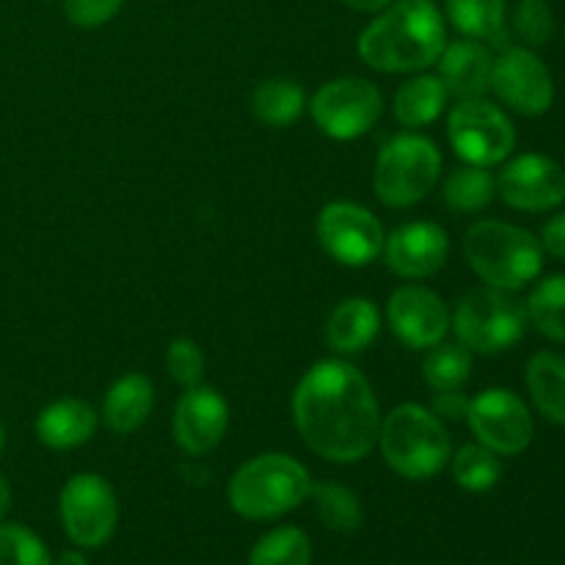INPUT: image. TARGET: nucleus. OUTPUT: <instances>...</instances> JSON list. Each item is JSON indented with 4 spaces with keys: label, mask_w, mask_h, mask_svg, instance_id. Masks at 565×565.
Returning <instances> with one entry per match:
<instances>
[{
    "label": "nucleus",
    "mask_w": 565,
    "mask_h": 565,
    "mask_svg": "<svg viewBox=\"0 0 565 565\" xmlns=\"http://www.w3.org/2000/svg\"><path fill=\"white\" fill-rule=\"evenodd\" d=\"M447 136L458 158L483 169L502 163L516 147L513 121L483 97L458 99L447 119Z\"/></svg>",
    "instance_id": "nucleus-9"
},
{
    "label": "nucleus",
    "mask_w": 565,
    "mask_h": 565,
    "mask_svg": "<svg viewBox=\"0 0 565 565\" xmlns=\"http://www.w3.org/2000/svg\"><path fill=\"white\" fill-rule=\"evenodd\" d=\"M342 3L351 6V9H356V11H381V9H386L392 0H342Z\"/></svg>",
    "instance_id": "nucleus-38"
},
{
    "label": "nucleus",
    "mask_w": 565,
    "mask_h": 565,
    "mask_svg": "<svg viewBox=\"0 0 565 565\" xmlns=\"http://www.w3.org/2000/svg\"><path fill=\"white\" fill-rule=\"evenodd\" d=\"M3 445H6V436H3V425H0V450H3Z\"/></svg>",
    "instance_id": "nucleus-41"
},
{
    "label": "nucleus",
    "mask_w": 565,
    "mask_h": 565,
    "mask_svg": "<svg viewBox=\"0 0 565 565\" xmlns=\"http://www.w3.org/2000/svg\"><path fill=\"white\" fill-rule=\"evenodd\" d=\"M513 31L527 47H541L552 39L555 31V17L546 0H522L513 14Z\"/></svg>",
    "instance_id": "nucleus-33"
},
{
    "label": "nucleus",
    "mask_w": 565,
    "mask_h": 565,
    "mask_svg": "<svg viewBox=\"0 0 565 565\" xmlns=\"http://www.w3.org/2000/svg\"><path fill=\"white\" fill-rule=\"evenodd\" d=\"M491 92L522 116H541L555 103V83L530 47H505L491 64Z\"/></svg>",
    "instance_id": "nucleus-13"
},
{
    "label": "nucleus",
    "mask_w": 565,
    "mask_h": 565,
    "mask_svg": "<svg viewBox=\"0 0 565 565\" xmlns=\"http://www.w3.org/2000/svg\"><path fill=\"white\" fill-rule=\"evenodd\" d=\"M469 268L489 287L516 292L544 268V248L527 230L502 221H478L463 237Z\"/></svg>",
    "instance_id": "nucleus-5"
},
{
    "label": "nucleus",
    "mask_w": 565,
    "mask_h": 565,
    "mask_svg": "<svg viewBox=\"0 0 565 565\" xmlns=\"http://www.w3.org/2000/svg\"><path fill=\"white\" fill-rule=\"evenodd\" d=\"M541 248L552 257L565 259V213L552 215L541 230Z\"/></svg>",
    "instance_id": "nucleus-37"
},
{
    "label": "nucleus",
    "mask_w": 565,
    "mask_h": 565,
    "mask_svg": "<svg viewBox=\"0 0 565 565\" xmlns=\"http://www.w3.org/2000/svg\"><path fill=\"white\" fill-rule=\"evenodd\" d=\"M66 535L81 550H99L108 544L119 524V502L105 478L92 472L66 480L58 500Z\"/></svg>",
    "instance_id": "nucleus-10"
},
{
    "label": "nucleus",
    "mask_w": 565,
    "mask_h": 565,
    "mask_svg": "<svg viewBox=\"0 0 565 565\" xmlns=\"http://www.w3.org/2000/svg\"><path fill=\"white\" fill-rule=\"evenodd\" d=\"M527 390L535 408L550 423L565 425V359L557 353H535L527 364Z\"/></svg>",
    "instance_id": "nucleus-24"
},
{
    "label": "nucleus",
    "mask_w": 565,
    "mask_h": 565,
    "mask_svg": "<svg viewBox=\"0 0 565 565\" xmlns=\"http://www.w3.org/2000/svg\"><path fill=\"white\" fill-rule=\"evenodd\" d=\"M318 243L334 263L364 268L384 252V226L367 207L353 202H331L318 215Z\"/></svg>",
    "instance_id": "nucleus-11"
},
{
    "label": "nucleus",
    "mask_w": 565,
    "mask_h": 565,
    "mask_svg": "<svg viewBox=\"0 0 565 565\" xmlns=\"http://www.w3.org/2000/svg\"><path fill=\"white\" fill-rule=\"evenodd\" d=\"M53 565H88V563L81 552H64V555H61Z\"/></svg>",
    "instance_id": "nucleus-40"
},
{
    "label": "nucleus",
    "mask_w": 565,
    "mask_h": 565,
    "mask_svg": "<svg viewBox=\"0 0 565 565\" xmlns=\"http://www.w3.org/2000/svg\"><path fill=\"white\" fill-rule=\"evenodd\" d=\"M467 423L478 445L497 456H519L533 441V414L511 390H486L472 397Z\"/></svg>",
    "instance_id": "nucleus-12"
},
{
    "label": "nucleus",
    "mask_w": 565,
    "mask_h": 565,
    "mask_svg": "<svg viewBox=\"0 0 565 565\" xmlns=\"http://www.w3.org/2000/svg\"><path fill=\"white\" fill-rule=\"evenodd\" d=\"M309 114L323 136L334 141H356L381 119L384 97L379 86L364 77H337L315 92Z\"/></svg>",
    "instance_id": "nucleus-8"
},
{
    "label": "nucleus",
    "mask_w": 565,
    "mask_h": 565,
    "mask_svg": "<svg viewBox=\"0 0 565 565\" xmlns=\"http://www.w3.org/2000/svg\"><path fill=\"white\" fill-rule=\"evenodd\" d=\"M0 565H53L47 546L22 524H0Z\"/></svg>",
    "instance_id": "nucleus-32"
},
{
    "label": "nucleus",
    "mask_w": 565,
    "mask_h": 565,
    "mask_svg": "<svg viewBox=\"0 0 565 565\" xmlns=\"http://www.w3.org/2000/svg\"><path fill=\"white\" fill-rule=\"evenodd\" d=\"M125 0H64V11L72 25L99 28L114 20Z\"/></svg>",
    "instance_id": "nucleus-35"
},
{
    "label": "nucleus",
    "mask_w": 565,
    "mask_h": 565,
    "mask_svg": "<svg viewBox=\"0 0 565 565\" xmlns=\"http://www.w3.org/2000/svg\"><path fill=\"white\" fill-rule=\"evenodd\" d=\"M309 491L312 478L301 461L281 452H265L232 475L226 497L237 516L268 522L296 511L303 500H309Z\"/></svg>",
    "instance_id": "nucleus-4"
},
{
    "label": "nucleus",
    "mask_w": 565,
    "mask_h": 565,
    "mask_svg": "<svg viewBox=\"0 0 565 565\" xmlns=\"http://www.w3.org/2000/svg\"><path fill=\"white\" fill-rule=\"evenodd\" d=\"M458 342L472 353H502L527 329V307L513 292L486 287L463 298L450 318Z\"/></svg>",
    "instance_id": "nucleus-7"
},
{
    "label": "nucleus",
    "mask_w": 565,
    "mask_h": 565,
    "mask_svg": "<svg viewBox=\"0 0 565 565\" xmlns=\"http://www.w3.org/2000/svg\"><path fill=\"white\" fill-rule=\"evenodd\" d=\"M469 401H472V397L463 395L461 390L436 392L434 403H430V412L439 419H467Z\"/></svg>",
    "instance_id": "nucleus-36"
},
{
    "label": "nucleus",
    "mask_w": 565,
    "mask_h": 565,
    "mask_svg": "<svg viewBox=\"0 0 565 565\" xmlns=\"http://www.w3.org/2000/svg\"><path fill=\"white\" fill-rule=\"evenodd\" d=\"M99 414L77 397L50 403L36 417V436L50 450H75L97 434Z\"/></svg>",
    "instance_id": "nucleus-19"
},
{
    "label": "nucleus",
    "mask_w": 565,
    "mask_h": 565,
    "mask_svg": "<svg viewBox=\"0 0 565 565\" xmlns=\"http://www.w3.org/2000/svg\"><path fill=\"white\" fill-rule=\"evenodd\" d=\"M379 331L381 315L375 309V303L367 301V298H345L329 315L326 342H329L334 353L353 356V353H362L364 348L373 345Z\"/></svg>",
    "instance_id": "nucleus-20"
},
{
    "label": "nucleus",
    "mask_w": 565,
    "mask_h": 565,
    "mask_svg": "<svg viewBox=\"0 0 565 565\" xmlns=\"http://www.w3.org/2000/svg\"><path fill=\"white\" fill-rule=\"evenodd\" d=\"M152 381L141 373L121 375L103 401V419L114 434H136L152 414Z\"/></svg>",
    "instance_id": "nucleus-21"
},
{
    "label": "nucleus",
    "mask_w": 565,
    "mask_h": 565,
    "mask_svg": "<svg viewBox=\"0 0 565 565\" xmlns=\"http://www.w3.org/2000/svg\"><path fill=\"white\" fill-rule=\"evenodd\" d=\"M497 196V180L483 166H461L445 182V202L456 213H480Z\"/></svg>",
    "instance_id": "nucleus-27"
},
{
    "label": "nucleus",
    "mask_w": 565,
    "mask_h": 565,
    "mask_svg": "<svg viewBox=\"0 0 565 565\" xmlns=\"http://www.w3.org/2000/svg\"><path fill=\"white\" fill-rule=\"evenodd\" d=\"M386 467L406 480H428L452 458V441L430 408L403 403L381 417L379 441Z\"/></svg>",
    "instance_id": "nucleus-3"
},
{
    "label": "nucleus",
    "mask_w": 565,
    "mask_h": 565,
    "mask_svg": "<svg viewBox=\"0 0 565 565\" xmlns=\"http://www.w3.org/2000/svg\"><path fill=\"white\" fill-rule=\"evenodd\" d=\"M447 86L439 75H419L403 83L395 94V119L408 130L428 127L445 114L447 108Z\"/></svg>",
    "instance_id": "nucleus-22"
},
{
    "label": "nucleus",
    "mask_w": 565,
    "mask_h": 565,
    "mask_svg": "<svg viewBox=\"0 0 565 565\" xmlns=\"http://www.w3.org/2000/svg\"><path fill=\"white\" fill-rule=\"evenodd\" d=\"M307 108V92L290 77H270L252 94V110L263 125L274 130L296 125Z\"/></svg>",
    "instance_id": "nucleus-23"
},
{
    "label": "nucleus",
    "mask_w": 565,
    "mask_h": 565,
    "mask_svg": "<svg viewBox=\"0 0 565 565\" xmlns=\"http://www.w3.org/2000/svg\"><path fill=\"white\" fill-rule=\"evenodd\" d=\"M452 461V478L461 489L472 491V494H483L491 491L502 478V463L497 452H491L483 445H463Z\"/></svg>",
    "instance_id": "nucleus-31"
},
{
    "label": "nucleus",
    "mask_w": 565,
    "mask_h": 565,
    "mask_svg": "<svg viewBox=\"0 0 565 565\" xmlns=\"http://www.w3.org/2000/svg\"><path fill=\"white\" fill-rule=\"evenodd\" d=\"M166 370L180 386L191 390L204 379V353L199 351L196 342L174 340L166 348Z\"/></svg>",
    "instance_id": "nucleus-34"
},
{
    "label": "nucleus",
    "mask_w": 565,
    "mask_h": 565,
    "mask_svg": "<svg viewBox=\"0 0 565 565\" xmlns=\"http://www.w3.org/2000/svg\"><path fill=\"white\" fill-rule=\"evenodd\" d=\"M292 419L303 445L334 463H356L379 441L381 408L370 381L353 364H312L292 395Z\"/></svg>",
    "instance_id": "nucleus-1"
},
{
    "label": "nucleus",
    "mask_w": 565,
    "mask_h": 565,
    "mask_svg": "<svg viewBox=\"0 0 565 565\" xmlns=\"http://www.w3.org/2000/svg\"><path fill=\"white\" fill-rule=\"evenodd\" d=\"M9 511H11V486H9V480L0 475V522H3L6 513Z\"/></svg>",
    "instance_id": "nucleus-39"
},
{
    "label": "nucleus",
    "mask_w": 565,
    "mask_h": 565,
    "mask_svg": "<svg viewBox=\"0 0 565 565\" xmlns=\"http://www.w3.org/2000/svg\"><path fill=\"white\" fill-rule=\"evenodd\" d=\"M447 17L467 39L508 44L505 0H447Z\"/></svg>",
    "instance_id": "nucleus-25"
},
{
    "label": "nucleus",
    "mask_w": 565,
    "mask_h": 565,
    "mask_svg": "<svg viewBox=\"0 0 565 565\" xmlns=\"http://www.w3.org/2000/svg\"><path fill=\"white\" fill-rule=\"evenodd\" d=\"M441 177V152L425 136L403 132L379 152L373 171L375 196L386 207H412L423 202Z\"/></svg>",
    "instance_id": "nucleus-6"
},
{
    "label": "nucleus",
    "mask_w": 565,
    "mask_h": 565,
    "mask_svg": "<svg viewBox=\"0 0 565 565\" xmlns=\"http://www.w3.org/2000/svg\"><path fill=\"white\" fill-rule=\"evenodd\" d=\"M445 44V17L434 0H397L364 28L356 50L379 72H419L439 61Z\"/></svg>",
    "instance_id": "nucleus-2"
},
{
    "label": "nucleus",
    "mask_w": 565,
    "mask_h": 565,
    "mask_svg": "<svg viewBox=\"0 0 565 565\" xmlns=\"http://www.w3.org/2000/svg\"><path fill=\"white\" fill-rule=\"evenodd\" d=\"M425 384L434 392L463 390V384L472 375V351L461 342H445L428 348L423 362Z\"/></svg>",
    "instance_id": "nucleus-28"
},
{
    "label": "nucleus",
    "mask_w": 565,
    "mask_h": 565,
    "mask_svg": "<svg viewBox=\"0 0 565 565\" xmlns=\"http://www.w3.org/2000/svg\"><path fill=\"white\" fill-rule=\"evenodd\" d=\"M527 320L546 340L565 342V274L546 276L527 298Z\"/></svg>",
    "instance_id": "nucleus-29"
},
{
    "label": "nucleus",
    "mask_w": 565,
    "mask_h": 565,
    "mask_svg": "<svg viewBox=\"0 0 565 565\" xmlns=\"http://www.w3.org/2000/svg\"><path fill=\"white\" fill-rule=\"evenodd\" d=\"M447 254H450V237L439 224L412 221L386 235L381 257L386 259V268L401 279H428L445 268Z\"/></svg>",
    "instance_id": "nucleus-16"
},
{
    "label": "nucleus",
    "mask_w": 565,
    "mask_h": 565,
    "mask_svg": "<svg viewBox=\"0 0 565 565\" xmlns=\"http://www.w3.org/2000/svg\"><path fill=\"white\" fill-rule=\"evenodd\" d=\"M248 565H312V541L298 527H276L254 544Z\"/></svg>",
    "instance_id": "nucleus-30"
},
{
    "label": "nucleus",
    "mask_w": 565,
    "mask_h": 565,
    "mask_svg": "<svg viewBox=\"0 0 565 565\" xmlns=\"http://www.w3.org/2000/svg\"><path fill=\"white\" fill-rule=\"evenodd\" d=\"M386 318L397 340L412 351H428L439 345L450 331V309L434 290L406 285L395 290L386 303Z\"/></svg>",
    "instance_id": "nucleus-15"
},
{
    "label": "nucleus",
    "mask_w": 565,
    "mask_h": 565,
    "mask_svg": "<svg viewBox=\"0 0 565 565\" xmlns=\"http://www.w3.org/2000/svg\"><path fill=\"white\" fill-rule=\"evenodd\" d=\"M502 202L524 213H546L565 202V169L546 154H519L497 177Z\"/></svg>",
    "instance_id": "nucleus-14"
},
{
    "label": "nucleus",
    "mask_w": 565,
    "mask_h": 565,
    "mask_svg": "<svg viewBox=\"0 0 565 565\" xmlns=\"http://www.w3.org/2000/svg\"><path fill=\"white\" fill-rule=\"evenodd\" d=\"M309 500L315 502V511H318V519L329 530L342 535H351L362 527L364 511L359 497L353 494L351 489L340 483H312V491H309Z\"/></svg>",
    "instance_id": "nucleus-26"
},
{
    "label": "nucleus",
    "mask_w": 565,
    "mask_h": 565,
    "mask_svg": "<svg viewBox=\"0 0 565 565\" xmlns=\"http://www.w3.org/2000/svg\"><path fill=\"white\" fill-rule=\"evenodd\" d=\"M230 428V406L213 386H191L174 412V439L188 456H207Z\"/></svg>",
    "instance_id": "nucleus-17"
},
{
    "label": "nucleus",
    "mask_w": 565,
    "mask_h": 565,
    "mask_svg": "<svg viewBox=\"0 0 565 565\" xmlns=\"http://www.w3.org/2000/svg\"><path fill=\"white\" fill-rule=\"evenodd\" d=\"M491 64L494 58L486 44L478 39H458L441 50L439 77L450 97L480 99L491 88Z\"/></svg>",
    "instance_id": "nucleus-18"
}]
</instances>
